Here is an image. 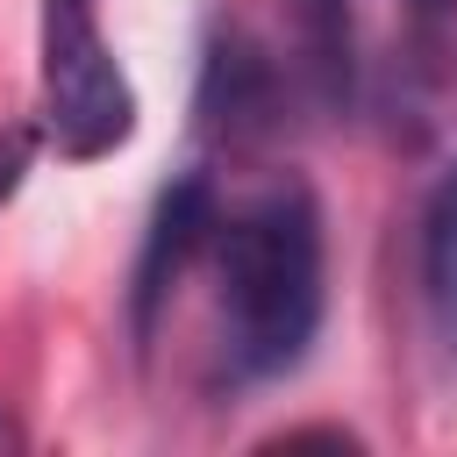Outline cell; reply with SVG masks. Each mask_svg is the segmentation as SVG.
Instances as JSON below:
<instances>
[{
  "mask_svg": "<svg viewBox=\"0 0 457 457\" xmlns=\"http://www.w3.org/2000/svg\"><path fill=\"white\" fill-rule=\"evenodd\" d=\"M214 250V371L228 386L286 378L321 328V207L307 186H264L228 207Z\"/></svg>",
  "mask_w": 457,
  "mask_h": 457,
  "instance_id": "obj_1",
  "label": "cell"
},
{
  "mask_svg": "<svg viewBox=\"0 0 457 457\" xmlns=\"http://www.w3.org/2000/svg\"><path fill=\"white\" fill-rule=\"evenodd\" d=\"M414 271H421V307L436 343L457 357V164L436 171L421 200V236H414Z\"/></svg>",
  "mask_w": 457,
  "mask_h": 457,
  "instance_id": "obj_5",
  "label": "cell"
},
{
  "mask_svg": "<svg viewBox=\"0 0 457 457\" xmlns=\"http://www.w3.org/2000/svg\"><path fill=\"white\" fill-rule=\"evenodd\" d=\"M29 164H36V129H7V136H0V207L21 193Z\"/></svg>",
  "mask_w": 457,
  "mask_h": 457,
  "instance_id": "obj_7",
  "label": "cell"
},
{
  "mask_svg": "<svg viewBox=\"0 0 457 457\" xmlns=\"http://www.w3.org/2000/svg\"><path fill=\"white\" fill-rule=\"evenodd\" d=\"M407 7H414L421 21H450V14H457V0H407Z\"/></svg>",
  "mask_w": 457,
  "mask_h": 457,
  "instance_id": "obj_9",
  "label": "cell"
},
{
  "mask_svg": "<svg viewBox=\"0 0 457 457\" xmlns=\"http://www.w3.org/2000/svg\"><path fill=\"white\" fill-rule=\"evenodd\" d=\"M278 107V86H271V64L250 50V43H221L207 57V86H200V121L214 136H250L264 129Z\"/></svg>",
  "mask_w": 457,
  "mask_h": 457,
  "instance_id": "obj_6",
  "label": "cell"
},
{
  "mask_svg": "<svg viewBox=\"0 0 457 457\" xmlns=\"http://www.w3.org/2000/svg\"><path fill=\"white\" fill-rule=\"evenodd\" d=\"M300 79L321 107H343L357 86V7L350 0H286Z\"/></svg>",
  "mask_w": 457,
  "mask_h": 457,
  "instance_id": "obj_4",
  "label": "cell"
},
{
  "mask_svg": "<svg viewBox=\"0 0 457 457\" xmlns=\"http://www.w3.org/2000/svg\"><path fill=\"white\" fill-rule=\"evenodd\" d=\"M21 443H29V436H21V421L0 407V457H7V450H21Z\"/></svg>",
  "mask_w": 457,
  "mask_h": 457,
  "instance_id": "obj_8",
  "label": "cell"
},
{
  "mask_svg": "<svg viewBox=\"0 0 457 457\" xmlns=\"http://www.w3.org/2000/svg\"><path fill=\"white\" fill-rule=\"evenodd\" d=\"M36 136L71 164H100L136 136V86L100 36V0H43L36 14Z\"/></svg>",
  "mask_w": 457,
  "mask_h": 457,
  "instance_id": "obj_2",
  "label": "cell"
},
{
  "mask_svg": "<svg viewBox=\"0 0 457 457\" xmlns=\"http://www.w3.org/2000/svg\"><path fill=\"white\" fill-rule=\"evenodd\" d=\"M214 221H221V200H214L207 171H186V179H171V186L157 193V207H150V236H143V257H136V293H129V307H136V336H150L164 293L193 271V257L207 250Z\"/></svg>",
  "mask_w": 457,
  "mask_h": 457,
  "instance_id": "obj_3",
  "label": "cell"
}]
</instances>
